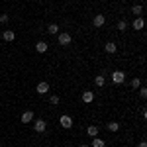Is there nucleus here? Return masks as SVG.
I'll use <instances>...</instances> for the list:
<instances>
[{
  "label": "nucleus",
  "mask_w": 147,
  "mask_h": 147,
  "mask_svg": "<svg viewBox=\"0 0 147 147\" xmlns=\"http://www.w3.org/2000/svg\"><path fill=\"white\" fill-rule=\"evenodd\" d=\"M71 41H73V35L69 34V32H59L57 34V43L59 45H69Z\"/></svg>",
  "instance_id": "f257e3e1"
},
{
  "label": "nucleus",
  "mask_w": 147,
  "mask_h": 147,
  "mask_svg": "<svg viewBox=\"0 0 147 147\" xmlns=\"http://www.w3.org/2000/svg\"><path fill=\"white\" fill-rule=\"evenodd\" d=\"M112 82L114 84H122V82H125V73L124 71H114L112 73Z\"/></svg>",
  "instance_id": "f03ea898"
},
{
  "label": "nucleus",
  "mask_w": 147,
  "mask_h": 147,
  "mask_svg": "<svg viewBox=\"0 0 147 147\" xmlns=\"http://www.w3.org/2000/svg\"><path fill=\"white\" fill-rule=\"evenodd\" d=\"M34 129L37 131V134H43V131L47 129V122H45V120H41V118L35 120V122H34Z\"/></svg>",
  "instance_id": "7ed1b4c3"
},
{
  "label": "nucleus",
  "mask_w": 147,
  "mask_h": 147,
  "mask_svg": "<svg viewBox=\"0 0 147 147\" xmlns=\"http://www.w3.org/2000/svg\"><path fill=\"white\" fill-rule=\"evenodd\" d=\"M59 124L69 129V127H73V118H71V116H67V114H63V116L59 118Z\"/></svg>",
  "instance_id": "20e7f679"
},
{
  "label": "nucleus",
  "mask_w": 147,
  "mask_h": 147,
  "mask_svg": "<svg viewBox=\"0 0 147 147\" xmlns=\"http://www.w3.org/2000/svg\"><path fill=\"white\" fill-rule=\"evenodd\" d=\"M35 90H37V94H47V92H49V82L41 80V82L35 86Z\"/></svg>",
  "instance_id": "39448f33"
},
{
  "label": "nucleus",
  "mask_w": 147,
  "mask_h": 147,
  "mask_svg": "<svg viewBox=\"0 0 147 147\" xmlns=\"http://www.w3.org/2000/svg\"><path fill=\"white\" fill-rule=\"evenodd\" d=\"M92 24H94V28H102V26L106 24L104 14H96V16H94V20H92Z\"/></svg>",
  "instance_id": "423d86ee"
},
{
  "label": "nucleus",
  "mask_w": 147,
  "mask_h": 147,
  "mask_svg": "<svg viewBox=\"0 0 147 147\" xmlns=\"http://www.w3.org/2000/svg\"><path fill=\"white\" fill-rule=\"evenodd\" d=\"M143 26H145V22H143V18H141V16H137L136 20H134V24H131V28L137 30V32H141V30H143Z\"/></svg>",
  "instance_id": "0eeeda50"
},
{
  "label": "nucleus",
  "mask_w": 147,
  "mask_h": 147,
  "mask_svg": "<svg viewBox=\"0 0 147 147\" xmlns=\"http://www.w3.org/2000/svg\"><path fill=\"white\" fill-rule=\"evenodd\" d=\"M20 120H22L24 124H30V122H34V112H32V110H26V112L22 114V118H20Z\"/></svg>",
  "instance_id": "6e6552de"
},
{
  "label": "nucleus",
  "mask_w": 147,
  "mask_h": 147,
  "mask_svg": "<svg viewBox=\"0 0 147 147\" xmlns=\"http://www.w3.org/2000/svg\"><path fill=\"white\" fill-rule=\"evenodd\" d=\"M47 49H49V43H47V41H37V43H35V51H37V53H45Z\"/></svg>",
  "instance_id": "1a4fd4ad"
},
{
  "label": "nucleus",
  "mask_w": 147,
  "mask_h": 147,
  "mask_svg": "<svg viewBox=\"0 0 147 147\" xmlns=\"http://www.w3.org/2000/svg\"><path fill=\"white\" fill-rule=\"evenodd\" d=\"M104 51L112 55V53H116V51H118V45H116L114 41H108V43H104Z\"/></svg>",
  "instance_id": "9d476101"
},
{
  "label": "nucleus",
  "mask_w": 147,
  "mask_h": 147,
  "mask_svg": "<svg viewBox=\"0 0 147 147\" xmlns=\"http://www.w3.org/2000/svg\"><path fill=\"white\" fill-rule=\"evenodd\" d=\"M2 39H4V41H8V43H12V41L16 39V34H14L12 30H6V32L2 34Z\"/></svg>",
  "instance_id": "9b49d317"
},
{
  "label": "nucleus",
  "mask_w": 147,
  "mask_h": 147,
  "mask_svg": "<svg viewBox=\"0 0 147 147\" xmlns=\"http://www.w3.org/2000/svg\"><path fill=\"white\" fill-rule=\"evenodd\" d=\"M92 100H94V92L92 90H84L82 92V102H84V104H90Z\"/></svg>",
  "instance_id": "f8f14e48"
},
{
  "label": "nucleus",
  "mask_w": 147,
  "mask_h": 147,
  "mask_svg": "<svg viewBox=\"0 0 147 147\" xmlns=\"http://www.w3.org/2000/svg\"><path fill=\"white\" fill-rule=\"evenodd\" d=\"M47 34L57 35L59 34V26H57V24H49V26H47Z\"/></svg>",
  "instance_id": "ddd939ff"
},
{
  "label": "nucleus",
  "mask_w": 147,
  "mask_h": 147,
  "mask_svg": "<svg viewBox=\"0 0 147 147\" xmlns=\"http://www.w3.org/2000/svg\"><path fill=\"white\" fill-rule=\"evenodd\" d=\"M86 134L90 137H96L98 136V125H88V127H86Z\"/></svg>",
  "instance_id": "4468645a"
},
{
  "label": "nucleus",
  "mask_w": 147,
  "mask_h": 147,
  "mask_svg": "<svg viewBox=\"0 0 147 147\" xmlns=\"http://www.w3.org/2000/svg\"><path fill=\"white\" fill-rule=\"evenodd\" d=\"M131 12H134V16H141V14H143V6H141V4H134V8H131Z\"/></svg>",
  "instance_id": "2eb2a0df"
},
{
  "label": "nucleus",
  "mask_w": 147,
  "mask_h": 147,
  "mask_svg": "<svg viewBox=\"0 0 147 147\" xmlns=\"http://www.w3.org/2000/svg\"><path fill=\"white\" fill-rule=\"evenodd\" d=\"M94 84H96L98 88H102V86L106 84V79H104V75H98V77L94 79Z\"/></svg>",
  "instance_id": "dca6fc26"
},
{
  "label": "nucleus",
  "mask_w": 147,
  "mask_h": 147,
  "mask_svg": "<svg viewBox=\"0 0 147 147\" xmlns=\"http://www.w3.org/2000/svg\"><path fill=\"white\" fill-rule=\"evenodd\" d=\"M106 143H104V139H100V137H92V145L90 147H104Z\"/></svg>",
  "instance_id": "f3484780"
},
{
  "label": "nucleus",
  "mask_w": 147,
  "mask_h": 147,
  "mask_svg": "<svg viewBox=\"0 0 147 147\" xmlns=\"http://www.w3.org/2000/svg\"><path fill=\"white\" fill-rule=\"evenodd\" d=\"M106 127H108L110 131H118V129H120V122H108Z\"/></svg>",
  "instance_id": "a211bd4d"
},
{
  "label": "nucleus",
  "mask_w": 147,
  "mask_h": 147,
  "mask_svg": "<svg viewBox=\"0 0 147 147\" xmlns=\"http://www.w3.org/2000/svg\"><path fill=\"white\" fill-rule=\"evenodd\" d=\"M129 84H131V88H139V86H141V79H139V77H136V79H131V82H129Z\"/></svg>",
  "instance_id": "6ab92c4d"
},
{
  "label": "nucleus",
  "mask_w": 147,
  "mask_h": 147,
  "mask_svg": "<svg viewBox=\"0 0 147 147\" xmlns=\"http://www.w3.org/2000/svg\"><path fill=\"white\" fill-rule=\"evenodd\" d=\"M116 28H118V30H120V32H125V30H127V24H125V20H120V22H118V26H116Z\"/></svg>",
  "instance_id": "aec40b11"
},
{
  "label": "nucleus",
  "mask_w": 147,
  "mask_h": 147,
  "mask_svg": "<svg viewBox=\"0 0 147 147\" xmlns=\"http://www.w3.org/2000/svg\"><path fill=\"white\" fill-rule=\"evenodd\" d=\"M8 20H10V16H8V14H0V24H2V26H6Z\"/></svg>",
  "instance_id": "412c9836"
},
{
  "label": "nucleus",
  "mask_w": 147,
  "mask_h": 147,
  "mask_svg": "<svg viewBox=\"0 0 147 147\" xmlns=\"http://www.w3.org/2000/svg\"><path fill=\"white\" fill-rule=\"evenodd\" d=\"M49 102H51V104H59V96H57V94H51V96H49Z\"/></svg>",
  "instance_id": "4be33fe9"
},
{
  "label": "nucleus",
  "mask_w": 147,
  "mask_h": 147,
  "mask_svg": "<svg viewBox=\"0 0 147 147\" xmlns=\"http://www.w3.org/2000/svg\"><path fill=\"white\" fill-rule=\"evenodd\" d=\"M139 96H141V98H145V96H147V88H145V86H139Z\"/></svg>",
  "instance_id": "5701e85b"
},
{
  "label": "nucleus",
  "mask_w": 147,
  "mask_h": 147,
  "mask_svg": "<svg viewBox=\"0 0 147 147\" xmlns=\"http://www.w3.org/2000/svg\"><path fill=\"white\" fill-rule=\"evenodd\" d=\"M137 147H147V143H145V141H141V143H139Z\"/></svg>",
  "instance_id": "b1692460"
},
{
  "label": "nucleus",
  "mask_w": 147,
  "mask_h": 147,
  "mask_svg": "<svg viewBox=\"0 0 147 147\" xmlns=\"http://www.w3.org/2000/svg\"><path fill=\"white\" fill-rule=\"evenodd\" d=\"M80 147H90V145H80Z\"/></svg>",
  "instance_id": "393cba45"
}]
</instances>
